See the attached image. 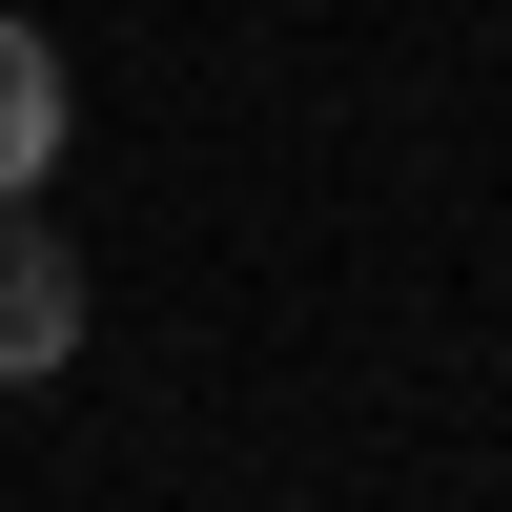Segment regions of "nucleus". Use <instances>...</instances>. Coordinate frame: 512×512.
<instances>
[{
	"label": "nucleus",
	"mask_w": 512,
	"mask_h": 512,
	"mask_svg": "<svg viewBox=\"0 0 512 512\" xmlns=\"http://www.w3.org/2000/svg\"><path fill=\"white\" fill-rule=\"evenodd\" d=\"M21 369H82V267L0 205V390H21Z\"/></svg>",
	"instance_id": "1"
},
{
	"label": "nucleus",
	"mask_w": 512,
	"mask_h": 512,
	"mask_svg": "<svg viewBox=\"0 0 512 512\" xmlns=\"http://www.w3.org/2000/svg\"><path fill=\"white\" fill-rule=\"evenodd\" d=\"M41 164H62V62H41L21 21H0V205H21Z\"/></svg>",
	"instance_id": "2"
}]
</instances>
